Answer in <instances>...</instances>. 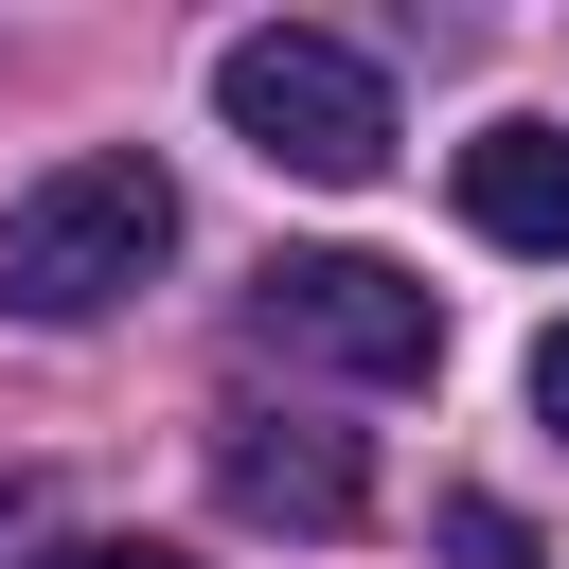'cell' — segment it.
Listing matches in <instances>:
<instances>
[{
    "instance_id": "obj_1",
    "label": "cell",
    "mask_w": 569,
    "mask_h": 569,
    "mask_svg": "<svg viewBox=\"0 0 569 569\" xmlns=\"http://www.w3.org/2000/svg\"><path fill=\"white\" fill-rule=\"evenodd\" d=\"M160 249H178V178L142 142L53 160L36 196H0V320H107Z\"/></svg>"
},
{
    "instance_id": "obj_2",
    "label": "cell",
    "mask_w": 569,
    "mask_h": 569,
    "mask_svg": "<svg viewBox=\"0 0 569 569\" xmlns=\"http://www.w3.org/2000/svg\"><path fill=\"white\" fill-rule=\"evenodd\" d=\"M213 124H231L267 178H373V160H391L373 53H356V36H302V18H267V36L213 53Z\"/></svg>"
},
{
    "instance_id": "obj_3",
    "label": "cell",
    "mask_w": 569,
    "mask_h": 569,
    "mask_svg": "<svg viewBox=\"0 0 569 569\" xmlns=\"http://www.w3.org/2000/svg\"><path fill=\"white\" fill-rule=\"evenodd\" d=\"M249 320L284 338V356H320V373H356V391H409L427 356H445V302L391 267V249H284L267 284H249Z\"/></svg>"
},
{
    "instance_id": "obj_4",
    "label": "cell",
    "mask_w": 569,
    "mask_h": 569,
    "mask_svg": "<svg viewBox=\"0 0 569 569\" xmlns=\"http://www.w3.org/2000/svg\"><path fill=\"white\" fill-rule=\"evenodd\" d=\"M213 480H231V516H267V533H356V516H373L356 427H284V409L213 427Z\"/></svg>"
},
{
    "instance_id": "obj_5",
    "label": "cell",
    "mask_w": 569,
    "mask_h": 569,
    "mask_svg": "<svg viewBox=\"0 0 569 569\" xmlns=\"http://www.w3.org/2000/svg\"><path fill=\"white\" fill-rule=\"evenodd\" d=\"M445 178H462V231H480V249L569 267V124H480Z\"/></svg>"
},
{
    "instance_id": "obj_6",
    "label": "cell",
    "mask_w": 569,
    "mask_h": 569,
    "mask_svg": "<svg viewBox=\"0 0 569 569\" xmlns=\"http://www.w3.org/2000/svg\"><path fill=\"white\" fill-rule=\"evenodd\" d=\"M445 551H462V569H533V533H516L498 498H462V516H445Z\"/></svg>"
},
{
    "instance_id": "obj_7",
    "label": "cell",
    "mask_w": 569,
    "mask_h": 569,
    "mask_svg": "<svg viewBox=\"0 0 569 569\" xmlns=\"http://www.w3.org/2000/svg\"><path fill=\"white\" fill-rule=\"evenodd\" d=\"M36 569H196V551H160V533H71V551H36Z\"/></svg>"
},
{
    "instance_id": "obj_8",
    "label": "cell",
    "mask_w": 569,
    "mask_h": 569,
    "mask_svg": "<svg viewBox=\"0 0 569 569\" xmlns=\"http://www.w3.org/2000/svg\"><path fill=\"white\" fill-rule=\"evenodd\" d=\"M533 409H551V445H569V320L533 338Z\"/></svg>"
}]
</instances>
